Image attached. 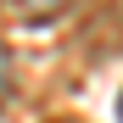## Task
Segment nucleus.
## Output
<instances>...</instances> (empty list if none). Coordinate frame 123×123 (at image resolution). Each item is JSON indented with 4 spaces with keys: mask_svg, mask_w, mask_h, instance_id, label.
Returning a JSON list of instances; mask_svg holds the SVG:
<instances>
[{
    "mask_svg": "<svg viewBox=\"0 0 123 123\" xmlns=\"http://www.w3.org/2000/svg\"><path fill=\"white\" fill-rule=\"evenodd\" d=\"M6 6H11V17H17V23L39 28V23H56V17H67L78 0H6Z\"/></svg>",
    "mask_w": 123,
    "mask_h": 123,
    "instance_id": "1",
    "label": "nucleus"
},
{
    "mask_svg": "<svg viewBox=\"0 0 123 123\" xmlns=\"http://www.w3.org/2000/svg\"><path fill=\"white\" fill-rule=\"evenodd\" d=\"M117 123H123V95H117Z\"/></svg>",
    "mask_w": 123,
    "mask_h": 123,
    "instance_id": "3",
    "label": "nucleus"
},
{
    "mask_svg": "<svg viewBox=\"0 0 123 123\" xmlns=\"http://www.w3.org/2000/svg\"><path fill=\"white\" fill-rule=\"evenodd\" d=\"M11 73H17V62H11V50H6V45H0V106H6V95H11V84H17Z\"/></svg>",
    "mask_w": 123,
    "mask_h": 123,
    "instance_id": "2",
    "label": "nucleus"
}]
</instances>
